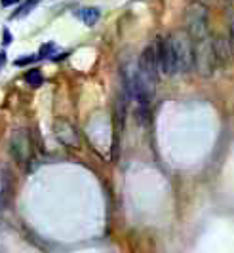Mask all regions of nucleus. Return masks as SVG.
<instances>
[{"label":"nucleus","mask_w":234,"mask_h":253,"mask_svg":"<svg viewBox=\"0 0 234 253\" xmlns=\"http://www.w3.org/2000/svg\"><path fill=\"white\" fill-rule=\"evenodd\" d=\"M173 57H175V71L189 73L195 67V42L185 31H175L168 37Z\"/></svg>","instance_id":"1"},{"label":"nucleus","mask_w":234,"mask_h":253,"mask_svg":"<svg viewBox=\"0 0 234 253\" xmlns=\"http://www.w3.org/2000/svg\"><path fill=\"white\" fill-rule=\"evenodd\" d=\"M208 8L202 2H191L185 10V33L191 37L193 42H200L204 38H208L209 33V15Z\"/></svg>","instance_id":"2"},{"label":"nucleus","mask_w":234,"mask_h":253,"mask_svg":"<svg viewBox=\"0 0 234 253\" xmlns=\"http://www.w3.org/2000/svg\"><path fill=\"white\" fill-rule=\"evenodd\" d=\"M215 51H213V40L204 38L196 42L195 46V65H198V71L204 76H209L215 69Z\"/></svg>","instance_id":"3"},{"label":"nucleus","mask_w":234,"mask_h":253,"mask_svg":"<svg viewBox=\"0 0 234 253\" xmlns=\"http://www.w3.org/2000/svg\"><path fill=\"white\" fill-rule=\"evenodd\" d=\"M53 133H55L57 141L63 143L69 149H80V145H82L78 129L69 120H65V118H57L53 122Z\"/></svg>","instance_id":"4"},{"label":"nucleus","mask_w":234,"mask_h":253,"mask_svg":"<svg viewBox=\"0 0 234 253\" xmlns=\"http://www.w3.org/2000/svg\"><path fill=\"white\" fill-rule=\"evenodd\" d=\"M10 152L17 164H27L31 156V139L27 129H15L10 139Z\"/></svg>","instance_id":"5"},{"label":"nucleus","mask_w":234,"mask_h":253,"mask_svg":"<svg viewBox=\"0 0 234 253\" xmlns=\"http://www.w3.org/2000/svg\"><path fill=\"white\" fill-rule=\"evenodd\" d=\"M156 46V57H158V69L164 75H175V57H173V50L169 44L168 38H160L155 44Z\"/></svg>","instance_id":"6"},{"label":"nucleus","mask_w":234,"mask_h":253,"mask_svg":"<svg viewBox=\"0 0 234 253\" xmlns=\"http://www.w3.org/2000/svg\"><path fill=\"white\" fill-rule=\"evenodd\" d=\"M213 51H215V61L227 63L231 57V42L227 37H217L213 40Z\"/></svg>","instance_id":"7"},{"label":"nucleus","mask_w":234,"mask_h":253,"mask_svg":"<svg viewBox=\"0 0 234 253\" xmlns=\"http://www.w3.org/2000/svg\"><path fill=\"white\" fill-rule=\"evenodd\" d=\"M99 15H101V12L97 10V8H84V10H80L78 12V17L86 23V25H95L97 21H99Z\"/></svg>","instance_id":"8"},{"label":"nucleus","mask_w":234,"mask_h":253,"mask_svg":"<svg viewBox=\"0 0 234 253\" xmlns=\"http://www.w3.org/2000/svg\"><path fill=\"white\" fill-rule=\"evenodd\" d=\"M25 82L31 86V88H40L42 82H44V76L40 73L39 69H31L25 73Z\"/></svg>","instance_id":"9"},{"label":"nucleus","mask_w":234,"mask_h":253,"mask_svg":"<svg viewBox=\"0 0 234 253\" xmlns=\"http://www.w3.org/2000/svg\"><path fill=\"white\" fill-rule=\"evenodd\" d=\"M40 0H27L25 4H23V6H19V8H17V12L13 13L12 17L13 19H19V17H25L27 13L31 12V10H33V8H35V6H37V4H39Z\"/></svg>","instance_id":"10"},{"label":"nucleus","mask_w":234,"mask_h":253,"mask_svg":"<svg viewBox=\"0 0 234 253\" xmlns=\"http://www.w3.org/2000/svg\"><path fill=\"white\" fill-rule=\"evenodd\" d=\"M53 51H55V44H53V42H48V44H44V46L40 48L37 59H46V57H50V55H52Z\"/></svg>","instance_id":"11"},{"label":"nucleus","mask_w":234,"mask_h":253,"mask_svg":"<svg viewBox=\"0 0 234 253\" xmlns=\"http://www.w3.org/2000/svg\"><path fill=\"white\" fill-rule=\"evenodd\" d=\"M37 59V55H25V57H19V59H15V67H23V65H29V63H33Z\"/></svg>","instance_id":"12"},{"label":"nucleus","mask_w":234,"mask_h":253,"mask_svg":"<svg viewBox=\"0 0 234 253\" xmlns=\"http://www.w3.org/2000/svg\"><path fill=\"white\" fill-rule=\"evenodd\" d=\"M10 44H12V33L6 29L4 31V46H10Z\"/></svg>","instance_id":"13"},{"label":"nucleus","mask_w":234,"mask_h":253,"mask_svg":"<svg viewBox=\"0 0 234 253\" xmlns=\"http://www.w3.org/2000/svg\"><path fill=\"white\" fill-rule=\"evenodd\" d=\"M19 0H0V4H2V8H8V6H13V4H17Z\"/></svg>","instance_id":"14"},{"label":"nucleus","mask_w":234,"mask_h":253,"mask_svg":"<svg viewBox=\"0 0 234 253\" xmlns=\"http://www.w3.org/2000/svg\"><path fill=\"white\" fill-rule=\"evenodd\" d=\"M231 40H233L234 44V13L231 15Z\"/></svg>","instance_id":"15"},{"label":"nucleus","mask_w":234,"mask_h":253,"mask_svg":"<svg viewBox=\"0 0 234 253\" xmlns=\"http://www.w3.org/2000/svg\"><path fill=\"white\" fill-rule=\"evenodd\" d=\"M4 65H6V55H4V53H0V69H2Z\"/></svg>","instance_id":"16"}]
</instances>
